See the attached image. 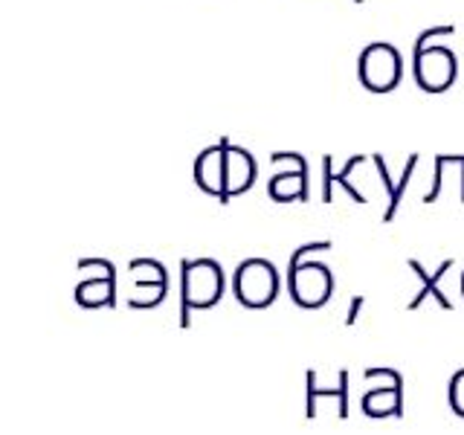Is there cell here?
Instances as JSON below:
<instances>
[{"label":"cell","instance_id":"cell-9","mask_svg":"<svg viewBox=\"0 0 464 435\" xmlns=\"http://www.w3.org/2000/svg\"><path fill=\"white\" fill-rule=\"evenodd\" d=\"M113 294H116V267L111 265L102 276L79 282L76 302L82 308H105V304H113Z\"/></svg>","mask_w":464,"mask_h":435},{"label":"cell","instance_id":"cell-18","mask_svg":"<svg viewBox=\"0 0 464 435\" xmlns=\"http://www.w3.org/2000/svg\"><path fill=\"white\" fill-rule=\"evenodd\" d=\"M362 296H354L352 299V304H348V314H345V328H352L354 323H357V316H360V311H362Z\"/></svg>","mask_w":464,"mask_h":435},{"label":"cell","instance_id":"cell-11","mask_svg":"<svg viewBox=\"0 0 464 435\" xmlns=\"http://www.w3.org/2000/svg\"><path fill=\"white\" fill-rule=\"evenodd\" d=\"M360 163H366V154H354L348 163L343 166V171H334V157L325 154L323 157V200L331 203L334 200V186H343L348 195H352L354 203H366V198H362L357 188L352 186V180H348V174H352Z\"/></svg>","mask_w":464,"mask_h":435},{"label":"cell","instance_id":"cell-17","mask_svg":"<svg viewBox=\"0 0 464 435\" xmlns=\"http://www.w3.org/2000/svg\"><path fill=\"white\" fill-rule=\"evenodd\" d=\"M450 406H453V412L464 418V369L456 372V377L450 381Z\"/></svg>","mask_w":464,"mask_h":435},{"label":"cell","instance_id":"cell-5","mask_svg":"<svg viewBox=\"0 0 464 435\" xmlns=\"http://www.w3.org/2000/svg\"><path fill=\"white\" fill-rule=\"evenodd\" d=\"M287 287L299 308H319L331 299L334 279L323 261H299L287 267Z\"/></svg>","mask_w":464,"mask_h":435},{"label":"cell","instance_id":"cell-12","mask_svg":"<svg viewBox=\"0 0 464 435\" xmlns=\"http://www.w3.org/2000/svg\"><path fill=\"white\" fill-rule=\"evenodd\" d=\"M267 195L276 203H290V200H308V169H290L273 174L267 183Z\"/></svg>","mask_w":464,"mask_h":435},{"label":"cell","instance_id":"cell-20","mask_svg":"<svg viewBox=\"0 0 464 435\" xmlns=\"http://www.w3.org/2000/svg\"><path fill=\"white\" fill-rule=\"evenodd\" d=\"M354 4H362V0H354Z\"/></svg>","mask_w":464,"mask_h":435},{"label":"cell","instance_id":"cell-8","mask_svg":"<svg viewBox=\"0 0 464 435\" xmlns=\"http://www.w3.org/2000/svg\"><path fill=\"white\" fill-rule=\"evenodd\" d=\"M453 265H456V258H444L441 265H439V270H435V273H427V270H424V265H420L418 258H406V267H410V270L418 276V279H420L418 294L412 296V302L406 304V308H410V311H418L420 304L427 302V296H432L435 302L441 304L444 311H453V302H450V299H447V294L441 290V279H444V273H447L450 267H453Z\"/></svg>","mask_w":464,"mask_h":435},{"label":"cell","instance_id":"cell-6","mask_svg":"<svg viewBox=\"0 0 464 435\" xmlns=\"http://www.w3.org/2000/svg\"><path fill=\"white\" fill-rule=\"evenodd\" d=\"M256 178H258V166H256L253 154L246 149H238V145H229L227 160H224V195H221L224 207L232 198L250 192Z\"/></svg>","mask_w":464,"mask_h":435},{"label":"cell","instance_id":"cell-15","mask_svg":"<svg viewBox=\"0 0 464 435\" xmlns=\"http://www.w3.org/2000/svg\"><path fill=\"white\" fill-rule=\"evenodd\" d=\"M418 163H420V157H418L415 151H412L410 157H406V166H403V171H401V180H398V188H395V198H392V200L386 203L383 224H392V221H395V215H398V209H401V200H403L406 188H410V183H412V174H415Z\"/></svg>","mask_w":464,"mask_h":435},{"label":"cell","instance_id":"cell-14","mask_svg":"<svg viewBox=\"0 0 464 435\" xmlns=\"http://www.w3.org/2000/svg\"><path fill=\"white\" fill-rule=\"evenodd\" d=\"M140 296L128 299V308H154L169 294V279H134Z\"/></svg>","mask_w":464,"mask_h":435},{"label":"cell","instance_id":"cell-7","mask_svg":"<svg viewBox=\"0 0 464 435\" xmlns=\"http://www.w3.org/2000/svg\"><path fill=\"white\" fill-rule=\"evenodd\" d=\"M232 145L229 137H221L209 149H203L195 160V180L200 192H207L212 198L221 200L224 195V160H227V149Z\"/></svg>","mask_w":464,"mask_h":435},{"label":"cell","instance_id":"cell-4","mask_svg":"<svg viewBox=\"0 0 464 435\" xmlns=\"http://www.w3.org/2000/svg\"><path fill=\"white\" fill-rule=\"evenodd\" d=\"M412 76L424 93H444L453 87L459 76V62L450 47L430 44V47L412 53Z\"/></svg>","mask_w":464,"mask_h":435},{"label":"cell","instance_id":"cell-10","mask_svg":"<svg viewBox=\"0 0 464 435\" xmlns=\"http://www.w3.org/2000/svg\"><path fill=\"white\" fill-rule=\"evenodd\" d=\"M362 412L369 418H389V415L403 418V377H401V372L395 374L392 389H377L362 398Z\"/></svg>","mask_w":464,"mask_h":435},{"label":"cell","instance_id":"cell-13","mask_svg":"<svg viewBox=\"0 0 464 435\" xmlns=\"http://www.w3.org/2000/svg\"><path fill=\"white\" fill-rule=\"evenodd\" d=\"M304 381H308V412H304V418H308V420L316 418V401L319 398H337L340 401V418L343 420L348 418V372H340V386L337 389H319L314 369L304 374Z\"/></svg>","mask_w":464,"mask_h":435},{"label":"cell","instance_id":"cell-2","mask_svg":"<svg viewBox=\"0 0 464 435\" xmlns=\"http://www.w3.org/2000/svg\"><path fill=\"white\" fill-rule=\"evenodd\" d=\"M279 270L267 258H246L238 265L236 276H232V294L250 311L270 308L276 296H279Z\"/></svg>","mask_w":464,"mask_h":435},{"label":"cell","instance_id":"cell-1","mask_svg":"<svg viewBox=\"0 0 464 435\" xmlns=\"http://www.w3.org/2000/svg\"><path fill=\"white\" fill-rule=\"evenodd\" d=\"M224 296V270L212 258L180 261V328L192 325L188 314L218 304Z\"/></svg>","mask_w":464,"mask_h":435},{"label":"cell","instance_id":"cell-3","mask_svg":"<svg viewBox=\"0 0 464 435\" xmlns=\"http://www.w3.org/2000/svg\"><path fill=\"white\" fill-rule=\"evenodd\" d=\"M357 70H360V82L366 91L389 93V91H395L403 79V58L392 44L374 41L362 50Z\"/></svg>","mask_w":464,"mask_h":435},{"label":"cell","instance_id":"cell-19","mask_svg":"<svg viewBox=\"0 0 464 435\" xmlns=\"http://www.w3.org/2000/svg\"><path fill=\"white\" fill-rule=\"evenodd\" d=\"M461 296H464V276H461Z\"/></svg>","mask_w":464,"mask_h":435},{"label":"cell","instance_id":"cell-16","mask_svg":"<svg viewBox=\"0 0 464 435\" xmlns=\"http://www.w3.org/2000/svg\"><path fill=\"white\" fill-rule=\"evenodd\" d=\"M450 35H456V26H453V24L430 26V29H424V33H420V35L415 38V47H412V53H418V50L430 47V44H432L435 38H450Z\"/></svg>","mask_w":464,"mask_h":435}]
</instances>
